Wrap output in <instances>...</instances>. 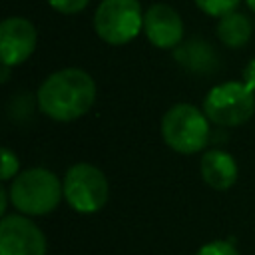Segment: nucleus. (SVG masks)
I'll return each instance as SVG.
<instances>
[{"label": "nucleus", "instance_id": "obj_7", "mask_svg": "<svg viewBox=\"0 0 255 255\" xmlns=\"http://www.w3.org/2000/svg\"><path fill=\"white\" fill-rule=\"evenodd\" d=\"M0 255H46V237L26 215H4L0 221Z\"/></svg>", "mask_w": 255, "mask_h": 255}, {"label": "nucleus", "instance_id": "obj_4", "mask_svg": "<svg viewBox=\"0 0 255 255\" xmlns=\"http://www.w3.org/2000/svg\"><path fill=\"white\" fill-rule=\"evenodd\" d=\"M201 110L211 124L235 128L251 120L255 114V92H251L243 82H223L207 92Z\"/></svg>", "mask_w": 255, "mask_h": 255}, {"label": "nucleus", "instance_id": "obj_16", "mask_svg": "<svg viewBox=\"0 0 255 255\" xmlns=\"http://www.w3.org/2000/svg\"><path fill=\"white\" fill-rule=\"evenodd\" d=\"M88 2H90V0H48V4H50L56 12L66 14V16L82 12V10L88 6Z\"/></svg>", "mask_w": 255, "mask_h": 255}, {"label": "nucleus", "instance_id": "obj_6", "mask_svg": "<svg viewBox=\"0 0 255 255\" xmlns=\"http://www.w3.org/2000/svg\"><path fill=\"white\" fill-rule=\"evenodd\" d=\"M110 197L104 171L92 163H74L64 175V199L78 213L100 211Z\"/></svg>", "mask_w": 255, "mask_h": 255}, {"label": "nucleus", "instance_id": "obj_9", "mask_svg": "<svg viewBox=\"0 0 255 255\" xmlns=\"http://www.w3.org/2000/svg\"><path fill=\"white\" fill-rule=\"evenodd\" d=\"M143 34L159 50H175L183 42V22L179 12L163 2L151 4L143 14Z\"/></svg>", "mask_w": 255, "mask_h": 255}, {"label": "nucleus", "instance_id": "obj_3", "mask_svg": "<svg viewBox=\"0 0 255 255\" xmlns=\"http://www.w3.org/2000/svg\"><path fill=\"white\" fill-rule=\"evenodd\" d=\"M161 137L177 153H197L209 141V120L191 104H173L161 118Z\"/></svg>", "mask_w": 255, "mask_h": 255}, {"label": "nucleus", "instance_id": "obj_20", "mask_svg": "<svg viewBox=\"0 0 255 255\" xmlns=\"http://www.w3.org/2000/svg\"><path fill=\"white\" fill-rule=\"evenodd\" d=\"M245 2H247L249 10H251V12H255V0H245Z\"/></svg>", "mask_w": 255, "mask_h": 255}, {"label": "nucleus", "instance_id": "obj_17", "mask_svg": "<svg viewBox=\"0 0 255 255\" xmlns=\"http://www.w3.org/2000/svg\"><path fill=\"white\" fill-rule=\"evenodd\" d=\"M243 84H245L251 92H255V58H251L249 64H247L245 70H243Z\"/></svg>", "mask_w": 255, "mask_h": 255}, {"label": "nucleus", "instance_id": "obj_11", "mask_svg": "<svg viewBox=\"0 0 255 255\" xmlns=\"http://www.w3.org/2000/svg\"><path fill=\"white\" fill-rule=\"evenodd\" d=\"M173 60L191 74H213L219 64L213 46L201 38H191L181 42L173 50Z\"/></svg>", "mask_w": 255, "mask_h": 255}, {"label": "nucleus", "instance_id": "obj_14", "mask_svg": "<svg viewBox=\"0 0 255 255\" xmlns=\"http://www.w3.org/2000/svg\"><path fill=\"white\" fill-rule=\"evenodd\" d=\"M18 155L10 149V147H2V181H8V179H14L18 175Z\"/></svg>", "mask_w": 255, "mask_h": 255}, {"label": "nucleus", "instance_id": "obj_13", "mask_svg": "<svg viewBox=\"0 0 255 255\" xmlns=\"http://www.w3.org/2000/svg\"><path fill=\"white\" fill-rule=\"evenodd\" d=\"M193 2L203 14L221 18L229 12H235V8L239 6L241 0H193Z\"/></svg>", "mask_w": 255, "mask_h": 255}, {"label": "nucleus", "instance_id": "obj_12", "mask_svg": "<svg viewBox=\"0 0 255 255\" xmlns=\"http://www.w3.org/2000/svg\"><path fill=\"white\" fill-rule=\"evenodd\" d=\"M251 34H253L251 20L241 12H229L221 16L217 22V38L223 46L231 50L243 48L251 40Z\"/></svg>", "mask_w": 255, "mask_h": 255}, {"label": "nucleus", "instance_id": "obj_10", "mask_svg": "<svg viewBox=\"0 0 255 255\" xmlns=\"http://www.w3.org/2000/svg\"><path fill=\"white\" fill-rule=\"evenodd\" d=\"M199 171H201V179L211 189H217V191H225L233 187L239 175L235 157L223 149H207L201 155Z\"/></svg>", "mask_w": 255, "mask_h": 255}, {"label": "nucleus", "instance_id": "obj_1", "mask_svg": "<svg viewBox=\"0 0 255 255\" xmlns=\"http://www.w3.org/2000/svg\"><path fill=\"white\" fill-rule=\"evenodd\" d=\"M38 110L54 122H74L96 104V82L80 68L50 74L36 92Z\"/></svg>", "mask_w": 255, "mask_h": 255}, {"label": "nucleus", "instance_id": "obj_5", "mask_svg": "<svg viewBox=\"0 0 255 255\" xmlns=\"http://www.w3.org/2000/svg\"><path fill=\"white\" fill-rule=\"evenodd\" d=\"M143 28V12L137 0H102L94 14V30L110 46H124Z\"/></svg>", "mask_w": 255, "mask_h": 255}, {"label": "nucleus", "instance_id": "obj_8", "mask_svg": "<svg viewBox=\"0 0 255 255\" xmlns=\"http://www.w3.org/2000/svg\"><path fill=\"white\" fill-rule=\"evenodd\" d=\"M36 26L22 16H8L0 22V56L6 66L24 64L36 50Z\"/></svg>", "mask_w": 255, "mask_h": 255}, {"label": "nucleus", "instance_id": "obj_19", "mask_svg": "<svg viewBox=\"0 0 255 255\" xmlns=\"http://www.w3.org/2000/svg\"><path fill=\"white\" fill-rule=\"evenodd\" d=\"M10 68H12V66L2 64V76H0V82H2V84H6V82H8V78H10Z\"/></svg>", "mask_w": 255, "mask_h": 255}, {"label": "nucleus", "instance_id": "obj_18", "mask_svg": "<svg viewBox=\"0 0 255 255\" xmlns=\"http://www.w3.org/2000/svg\"><path fill=\"white\" fill-rule=\"evenodd\" d=\"M8 197H10L8 189H6V187H0V213H2V217L6 215V205H8Z\"/></svg>", "mask_w": 255, "mask_h": 255}, {"label": "nucleus", "instance_id": "obj_15", "mask_svg": "<svg viewBox=\"0 0 255 255\" xmlns=\"http://www.w3.org/2000/svg\"><path fill=\"white\" fill-rule=\"evenodd\" d=\"M195 255H239V251L229 241H211L201 245Z\"/></svg>", "mask_w": 255, "mask_h": 255}, {"label": "nucleus", "instance_id": "obj_2", "mask_svg": "<svg viewBox=\"0 0 255 255\" xmlns=\"http://www.w3.org/2000/svg\"><path fill=\"white\" fill-rule=\"evenodd\" d=\"M10 201L24 215H46L54 211L64 195V183L46 167L20 171L10 183Z\"/></svg>", "mask_w": 255, "mask_h": 255}]
</instances>
